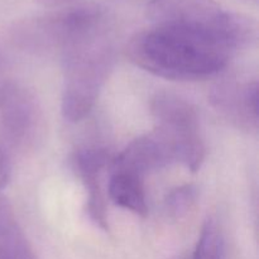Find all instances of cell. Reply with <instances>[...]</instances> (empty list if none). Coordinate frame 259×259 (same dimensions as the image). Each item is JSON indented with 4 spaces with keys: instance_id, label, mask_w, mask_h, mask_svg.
<instances>
[{
    "instance_id": "cell-14",
    "label": "cell",
    "mask_w": 259,
    "mask_h": 259,
    "mask_svg": "<svg viewBox=\"0 0 259 259\" xmlns=\"http://www.w3.org/2000/svg\"><path fill=\"white\" fill-rule=\"evenodd\" d=\"M10 174H12V164H10L9 154L4 147L0 146V191L9 182Z\"/></svg>"
},
{
    "instance_id": "cell-6",
    "label": "cell",
    "mask_w": 259,
    "mask_h": 259,
    "mask_svg": "<svg viewBox=\"0 0 259 259\" xmlns=\"http://www.w3.org/2000/svg\"><path fill=\"white\" fill-rule=\"evenodd\" d=\"M0 128L7 141L20 151H32L43 141L46 121L37 96L17 81L0 85Z\"/></svg>"
},
{
    "instance_id": "cell-3",
    "label": "cell",
    "mask_w": 259,
    "mask_h": 259,
    "mask_svg": "<svg viewBox=\"0 0 259 259\" xmlns=\"http://www.w3.org/2000/svg\"><path fill=\"white\" fill-rule=\"evenodd\" d=\"M147 15L153 25L207 35L235 52L254 37V27L248 18L225 9L215 0H151Z\"/></svg>"
},
{
    "instance_id": "cell-10",
    "label": "cell",
    "mask_w": 259,
    "mask_h": 259,
    "mask_svg": "<svg viewBox=\"0 0 259 259\" xmlns=\"http://www.w3.org/2000/svg\"><path fill=\"white\" fill-rule=\"evenodd\" d=\"M108 194L114 204L138 217L148 214L147 195L143 177L123 169L110 168Z\"/></svg>"
},
{
    "instance_id": "cell-13",
    "label": "cell",
    "mask_w": 259,
    "mask_h": 259,
    "mask_svg": "<svg viewBox=\"0 0 259 259\" xmlns=\"http://www.w3.org/2000/svg\"><path fill=\"white\" fill-rule=\"evenodd\" d=\"M192 259H225L224 237L212 218H209L202 227Z\"/></svg>"
},
{
    "instance_id": "cell-4",
    "label": "cell",
    "mask_w": 259,
    "mask_h": 259,
    "mask_svg": "<svg viewBox=\"0 0 259 259\" xmlns=\"http://www.w3.org/2000/svg\"><path fill=\"white\" fill-rule=\"evenodd\" d=\"M108 24V13L103 7L76 5L20 20L10 30V38L18 48L28 52L61 55L76 39Z\"/></svg>"
},
{
    "instance_id": "cell-15",
    "label": "cell",
    "mask_w": 259,
    "mask_h": 259,
    "mask_svg": "<svg viewBox=\"0 0 259 259\" xmlns=\"http://www.w3.org/2000/svg\"><path fill=\"white\" fill-rule=\"evenodd\" d=\"M38 2L43 5H48V7H56V5L70 4V3L76 2V0H38Z\"/></svg>"
},
{
    "instance_id": "cell-2",
    "label": "cell",
    "mask_w": 259,
    "mask_h": 259,
    "mask_svg": "<svg viewBox=\"0 0 259 259\" xmlns=\"http://www.w3.org/2000/svg\"><path fill=\"white\" fill-rule=\"evenodd\" d=\"M60 56L62 114L67 121L77 123L93 110L115 63L110 24L76 39Z\"/></svg>"
},
{
    "instance_id": "cell-11",
    "label": "cell",
    "mask_w": 259,
    "mask_h": 259,
    "mask_svg": "<svg viewBox=\"0 0 259 259\" xmlns=\"http://www.w3.org/2000/svg\"><path fill=\"white\" fill-rule=\"evenodd\" d=\"M0 259H37L12 204L0 195Z\"/></svg>"
},
{
    "instance_id": "cell-5",
    "label": "cell",
    "mask_w": 259,
    "mask_h": 259,
    "mask_svg": "<svg viewBox=\"0 0 259 259\" xmlns=\"http://www.w3.org/2000/svg\"><path fill=\"white\" fill-rule=\"evenodd\" d=\"M151 114L154 133L171 152L174 162L192 172L199 171L205 159V143L196 108L182 96L167 91L154 94Z\"/></svg>"
},
{
    "instance_id": "cell-1",
    "label": "cell",
    "mask_w": 259,
    "mask_h": 259,
    "mask_svg": "<svg viewBox=\"0 0 259 259\" xmlns=\"http://www.w3.org/2000/svg\"><path fill=\"white\" fill-rule=\"evenodd\" d=\"M128 57L154 76L199 81L224 70L235 51L207 35L174 27L153 25L128 45Z\"/></svg>"
},
{
    "instance_id": "cell-8",
    "label": "cell",
    "mask_w": 259,
    "mask_h": 259,
    "mask_svg": "<svg viewBox=\"0 0 259 259\" xmlns=\"http://www.w3.org/2000/svg\"><path fill=\"white\" fill-rule=\"evenodd\" d=\"M212 108L233 125L243 131L258 129V82L229 78L218 82L210 91Z\"/></svg>"
},
{
    "instance_id": "cell-7",
    "label": "cell",
    "mask_w": 259,
    "mask_h": 259,
    "mask_svg": "<svg viewBox=\"0 0 259 259\" xmlns=\"http://www.w3.org/2000/svg\"><path fill=\"white\" fill-rule=\"evenodd\" d=\"M113 158L109 149L96 146L80 148L72 157V168L86 191V214L104 232H109L104 177Z\"/></svg>"
},
{
    "instance_id": "cell-9",
    "label": "cell",
    "mask_w": 259,
    "mask_h": 259,
    "mask_svg": "<svg viewBox=\"0 0 259 259\" xmlns=\"http://www.w3.org/2000/svg\"><path fill=\"white\" fill-rule=\"evenodd\" d=\"M174 163L171 152L156 133L134 139L113 158L110 168L123 169L143 177Z\"/></svg>"
},
{
    "instance_id": "cell-12",
    "label": "cell",
    "mask_w": 259,
    "mask_h": 259,
    "mask_svg": "<svg viewBox=\"0 0 259 259\" xmlns=\"http://www.w3.org/2000/svg\"><path fill=\"white\" fill-rule=\"evenodd\" d=\"M199 191L195 185L186 184L175 187L164 197L163 206L167 218L174 222L185 219L196 207Z\"/></svg>"
}]
</instances>
